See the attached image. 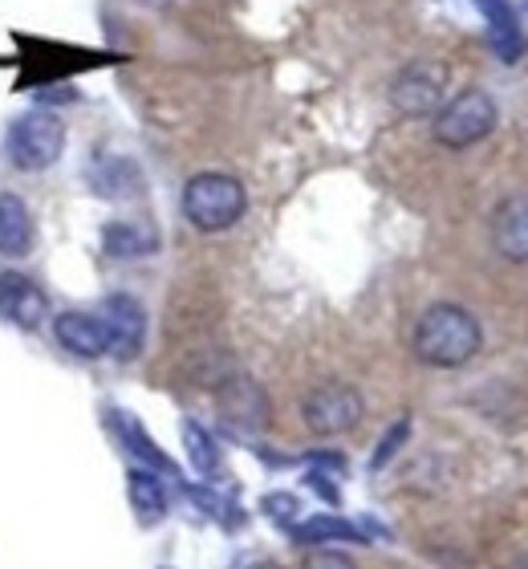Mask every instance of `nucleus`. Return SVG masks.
<instances>
[{"mask_svg":"<svg viewBox=\"0 0 528 569\" xmlns=\"http://www.w3.org/2000/svg\"><path fill=\"white\" fill-rule=\"evenodd\" d=\"M476 9L484 12V24H488V49H492L500 61H520L525 53V33H520V21L508 0H476Z\"/></svg>","mask_w":528,"mask_h":569,"instance_id":"ddd939ff","label":"nucleus"},{"mask_svg":"<svg viewBox=\"0 0 528 569\" xmlns=\"http://www.w3.org/2000/svg\"><path fill=\"white\" fill-rule=\"evenodd\" d=\"M407 436H411V419L402 416L399 423H395V427L387 431V436H382V443H378V451H375V460H370V468H375V472H378V468H387V463L395 460V456H399L402 443H407Z\"/></svg>","mask_w":528,"mask_h":569,"instance_id":"aec40b11","label":"nucleus"},{"mask_svg":"<svg viewBox=\"0 0 528 569\" xmlns=\"http://www.w3.org/2000/svg\"><path fill=\"white\" fill-rule=\"evenodd\" d=\"M0 318L17 330H37L49 318L46 289L24 273H0Z\"/></svg>","mask_w":528,"mask_h":569,"instance_id":"6e6552de","label":"nucleus"},{"mask_svg":"<svg viewBox=\"0 0 528 569\" xmlns=\"http://www.w3.org/2000/svg\"><path fill=\"white\" fill-rule=\"evenodd\" d=\"M496 122H500L496 98L488 90L471 86V90H459L451 102L439 107V114L431 122V134L447 151H464V147H476V142L488 139L496 131Z\"/></svg>","mask_w":528,"mask_h":569,"instance_id":"7ed1b4c3","label":"nucleus"},{"mask_svg":"<svg viewBox=\"0 0 528 569\" xmlns=\"http://www.w3.org/2000/svg\"><path fill=\"white\" fill-rule=\"evenodd\" d=\"M183 448H188V460L191 468L200 476H211L216 468H220V448H216V439L203 431L200 423H183Z\"/></svg>","mask_w":528,"mask_h":569,"instance_id":"a211bd4d","label":"nucleus"},{"mask_svg":"<svg viewBox=\"0 0 528 569\" xmlns=\"http://www.w3.org/2000/svg\"><path fill=\"white\" fill-rule=\"evenodd\" d=\"M4 151L17 171H49L66 151V122L53 110H24L21 119H12Z\"/></svg>","mask_w":528,"mask_h":569,"instance_id":"20e7f679","label":"nucleus"},{"mask_svg":"<svg viewBox=\"0 0 528 569\" xmlns=\"http://www.w3.org/2000/svg\"><path fill=\"white\" fill-rule=\"evenodd\" d=\"M220 416L240 431H265L269 427V399L252 379H228L220 387Z\"/></svg>","mask_w":528,"mask_h":569,"instance_id":"9d476101","label":"nucleus"},{"mask_svg":"<svg viewBox=\"0 0 528 569\" xmlns=\"http://www.w3.org/2000/svg\"><path fill=\"white\" fill-rule=\"evenodd\" d=\"M139 4H151V9H159V4H167V0H139Z\"/></svg>","mask_w":528,"mask_h":569,"instance_id":"b1692460","label":"nucleus"},{"mask_svg":"<svg viewBox=\"0 0 528 569\" xmlns=\"http://www.w3.org/2000/svg\"><path fill=\"white\" fill-rule=\"evenodd\" d=\"M106 416H110V431L118 436V443H122V448H127L135 460H142L147 468H151V472H171V476H176V463H171L163 451H159V443H155V439L142 431V423L130 416V411H106Z\"/></svg>","mask_w":528,"mask_h":569,"instance_id":"2eb2a0df","label":"nucleus"},{"mask_svg":"<svg viewBox=\"0 0 528 569\" xmlns=\"http://www.w3.org/2000/svg\"><path fill=\"white\" fill-rule=\"evenodd\" d=\"M248 569H281V566H277V561H252Z\"/></svg>","mask_w":528,"mask_h":569,"instance_id":"5701e85b","label":"nucleus"},{"mask_svg":"<svg viewBox=\"0 0 528 569\" xmlns=\"http://www.w3.org/2000/svg\"><path fill=\"white\" fill-rule=\"evenodd\" d=\"M260 509L269 512V517H272V521H277V525H285V529H293L297 512H301V500L289 497V492H269V497H265V505H260Z\"/></svg>","mask_w":528,"mask_h":569,"instance_id":"412c9836","label":"nucleus"},{"mask_svg":"<svg viewBox=\"0 0 528 569\" xmlns=\"http://www.w3.org/2000/svg\"><path fill=\"white\" fill-rule=\"evenodd\" d=\"M98 318L106 321V333H110V355L122 358V362L139 358L142 342H147V309L135 297L130 293L106 297Z\"/></svg>","mask_w":528,"mask_h":569,"instance_id":"0eeeda50","label":"nucleus"},{"mask_svg":"<svg viewBox=\"0 0 528 569\" xmlns=\"http://www.w3.org/2000/svg\"><path fill=\"white\" fill-rule=\"evenodd\" d=\"M53 338H58V342L78 358H106L110 355V333H106V321L98 318V313L66 309V313L53 318Z\"/></svg>","mask_w":528,"mask_h":569,"instance_id":"9b49d317","label":"nucleus"},{"mask_svg":"<svg viewBox=\"0 0 528 569\" xmlns=\"http://www.w3.org/2000/svg\"><path fill=\"white\" fill-rule=\"evenodd\" d=\"M301 416H306V427L313 436H346V431L362 423L366 403L362 395L346 387V382H321V387H313L306 395Z\"/></svg>","mask_w":528,"mask_h":569,"instance_id":"423d86ee","label":"nucleus"},{"mask_svg":"<svg viewBox=\"0 0 528 569\" xmlns=\"http://www.w3.org/2000/svg\"><path fill=\"white\" fill-rule=\"evenodd\" d=\"M94 183H98V191H102V196H110V200H127V196H139V191H142L139 167L130 163V159H114V163H110V176H102V171H98Z\"/></svg>","mask_w":528,"mask_h":569,"instance_id":"6ab92c4d","label":"nucleus"},{"mask_svg":"<svg viewBox=\"0 0 528 569\" xmlns=\"http://www.w3.org/2000/svg\"><path fill=\"white\" fill-rule=\"evenodd\" d=\"M289 533H293V541H301V546H326V541H353V546H366L362 529L350 521H341V517H333V512L309 517V521L293 525Z\"/></svg>","mask_w":528,"mask_h":569,"instance_id":"f3484780","label":"nucleus"},{"mask_svg":"<svg viewBox=\"0 0 528 569\" xmlns=\"http://www.w3.org/2000/svg\"><path fill=\"white\" fill-rule=\"evenodd\" d=\"M245 212H248V191L228 171H200L183 188V216L200 232H228Z\"/></svg>","mask_w":528,"mask_h":569,"instance_id":"f03ea898","label":"nucleus"},{"mask_svg":"<svg viewBox=\"0 0 528 569\" xmlns=\"http://www.w3.org/2000/svg\"><path fill=\"white\" fill-rule=\"evenodd\" d=\"M447 98V66L444 61H411L395 73L390 82V107L399 110L402 119H427L439 114Z\"/></svg>","mask_w":528,"mask_h":569,"instance_id":"39448f33","label":"nucleus"},{"mask_svg":"<svg viewBox=\"0 0 528 569\" xmlns=\"http://www.w3.org/2000/svg\"><path fill=\"white\" fill-rule=\"evenodd\" d=\"M492 249L512 264H528V196H508L492 212Z\"/></svg>","mask_w":528,"mask_h":569,"instance_id":"1a4fd4ad","label":"nucleus"},{"mask_svg":"<svg viewBox=\"0 0 528 569\" xmlns=\"http://www.w3.org/2000/svg\"><path fill=\"white\" fill-rule=\"evenodd\" d=\"M512 569H528V558H520V561H517V566H512Z\"/></svg>","mask_w":528,"mask_h":569,"instance_id":"393cba45","label":"nucleus"},{"mask_svg":"<svg viewBox=\"0 0 528 569\" xmlns=\"http://www.w3.org/2000/svg\"><path fill=\"white\" fill-rule=\"evenodd\" d=\"M127 497L130 509L139 512V525H159L167 517V488L151 468H130Z\"/></svg>","mask_w":528,"mask_h":569,"instance_id":"dca6fc26","label":"nucleus"},{"mask_svg":"<svg viewBox=\"0 0 528 569\" xmlns=\"http://www.w3.org/2000/svg\"><path fill=\"white\" fill-rule=\"evenodd\" d=\"M306 569H358L346 553H338V549H313V553H306Z\"/></svg>","mask_w":528,"mask_h":569,"instance_id":"4be33fe9","label":"nucleus"},{"mask_svg":"<svg viewBox=\"0 0 528 569\" xmlns=\"http://www.w3.org/2000/svg\"><path fill=\"white\" fill-rule=\"evenodd\" d=\"M102 249L118 261H139L159 252V228L147 220H114L102 228Z\"/></svg>","mask_w":528,"mask_h":569,"instance_id":"4468645a","label":"nucleus"},{"mask_svg":"<svg viewBox=\"0 0 528 569\" xmlns=\"http://www.w3.org/2000/svg\"><path fill=\"white\" fill-rule=\"evenodd\" d=\"M411 346H415V358L427 362V367L459 370L480 355L484 330H480V321H476L471 309L451 306V301H439V306L422 309Z\"/></svg>","mask_w":528,"mask_h":569,"instance_id":"f257e3e1","label":"nucleus"},{"mask_svg":"<svg viewBox=\"0 0 528 569\" xmlns=\"http://www.w3.org/2000/svg\"><path fill=\"white\" fill-rule=\"evenodd\" d=\"M33 244H37V224L29 203L21 196H12V191H0V257L21 261V257L33 252Z\"/></svg>","mask_w":528,"mask_h":569,"instance_id":"f8f14e48","label":"nucleus"}]
</instances>
